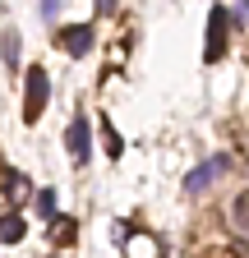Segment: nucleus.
<instances>
[{
    "label": "nucleus",
    "instance_id": "obj_5",
    "mask_svg": "<svg viewBox=\"0 0 249 258\" xmlns=\"http://www.w3.org/2000/svg\"><path fill=\"white\" fill-rule=\"evenodd\" d=\"M92 42H97V37H92V23H74V28H60V51H65V55H88L92 51Z\"/></svg>",
    "mask_w": 249,
    "mask_h": 258
},
{
    "label": "nucleus",
    "instance_id": "obj_8",
    "mask_svg": "<svg viewBox=\"0 0 249 258\" xmlns=\"http://www.w3.org/2000/svg\"><path fill=\"white\" fill-rule=\"evenodd\" d=\"M0 189L10 194V199H23V171H14V166H0Z\"/></svg>",
    "mask_w": 249,
    "mask_h": 258
},
{
    "label": "nucleus",
    "instance_id": "obj_10",
    "mask_svg": "<svg viewBox=\"0 0 249 258\" xmlns=\"http://www.w3.org/2000/svg\"><path fill=\"white\" fill-rule=\"evenodd\" d=\"M37 212H42V221L55 217V189H42V194H37Z\"/></svg>",
    "mask_w": 249,
    "mask_h": 258
},
{
    "label": "nucleus",
    "instance_id": "obj_15",
    "mask_svg": "<svg viewBox=\"0 0 249 258\" xmlns=\"http://www.w3.org/2000/svg\"><path fill=\"white\" fill-rule=\"evenodd\" d=\"M244 5H249V0H244Z\"/></svg>",
    "mask_w": 249,
    "mask_h": 258
},
{
    "label": "nucleus",
    "instance_id": "obj_9",
    "mask_svg": "<svg viewBox=\"0 0 249 258\" xmlns=\"http://www.w3.org/2000/svg\"><path fill=\"white\" fill-rule=\"evenodd\" d=\"M19 51H23V46H19V32L5 28V70H19Z\"/></svg>",
    "mask_w": 249,
    "mask_h": 258
},
{
    "label": "nucleus",
    "instance_id": "obj_2",
    "mask_svg": "<svg viewBox=\"0 0 249 258\" xmlns=\"http://www.w3.org/2000/svg\"><path fill=\"white\" fill-rule=\"evenodd\" d=\"M226 37H231V14L222 5H212V14H208V46H203V60L208 64H217V60L226 55Z\"/></svg>",
    "mask_w": 249,
    "mask_h": 258
},
{
    "label": "nucleus",
    "instance_id": "obj_6",
    "mask_svg": "<svg viewBox=\"0 0 249 258\" xmlns=\"http://www.w3.org/2000/svg\"><path fill=\"white\" fill-rule=\"evenodd\" d=\"M23 235H28V221L19 212H5V217H0V240H5V244H19Z\"/></svg>",
    "mask_w": 249,
    "mask_h": 258
},
{
    "label": "nucleus",
    "instance_id": "obj_13",
    "mask_svg": "<svg viewBox=\"0 0 249 258\" xmlns=\"http://www.w3.org/2000/svg\"><path fill=\"white\" fill-rule=\"evenodd\" d=\"M60 14V0H42V19H55Z\"/></svg>",
    "mask_w": 249,
    "mask_h": 258
},
{
    "label": "nucleus",
    "instance_id": "obj_3",
    "mask_svg": "<svg viewBox=\"0 0 249 258\" xmlns=\"http://www.w3.org/2000/svg\"><path fill=\"white\" fill-rule=\"evenodd\" d=\"M65 148H70V157L79 161V166L92 157V124H88V115H83V111H79V115L70 120V129H65Z\"/></svg>",
    "mask_w": 249,
    "mask_h": 258
},
{
    "label": "nucleus",
    "instance_id": "obj_1",
    "mask_svg": "<svg viewBox=\"0 0 249 258\" xmlns=\"http://www.w3.org/2000/svg\"><path fill=\"white\" fill-rule=\"evenodd\" d=\"M46 97H51V79H46V70L37 64V70H28V88H23V120H28V124L42 120Z\"/></svg>",
    "mask_w": 249,
    "mask_h": 258
},
{
    "label": "nucleus",
    "instance_id": "obj_4",
    "mask_svg": "<svg viewBox=\"0 0 249 258\" xmlns=\"http://www.w3.org/2000/svg\"><path fill=\"white\" fill-rule=\"evenodd\" d=\"M226 171H231V157H208L203 166H194V171H190L184 189H190V194H203V189H208V184H212L217 175H226Z\"/></svg>",
    "mask_w": 249,
    "mask_h": 258
},
{
    "label": "nucleus",
    "instance_id": "obj_11",
    "mask_svg": "<svg viewBox=\"0 0 249 258\" xmlns=\"http://www.w3.org/2000/svg\"><path fill=\"white\" fill-rule=\"evenodd\" d=\"M106 152H111V157H120V152H125V139L115 134V124H106Z\"/></svg>",
    "mask_w": 249,
    "mask_h": 258
},
{
    "label": "nucleus",
    "instance_id": "obj_14",
    "mask_svg": "<svg viewBox=\"0 0 249 258\" xmlns=\"http://www.w3.org/2000/svg\"><path fill=\"white\" fill-rule=\"evenodd\" d=\"M97 14L106 19V14H115V0H97Z\"/></svg>",
    "mask_w": 249,
    "mask_h": 258
},
{
    "label": "nucleus",
    "instance_id": "obj_12",
    "mask_svg": "<svg viewBox=\"0 0 249 258\" xmlns=\"http://www.w3.org/2000/svg\"><path fill=\"white\" fill-rule=\"evenodd\" d=\"M235 221L249 231V194H240V199H235Z\"/></svg>",
    "mask_w": 249,
    "mask_h": 258
},
{
    "label": "nucleus",
    "instance_id": "obj_7",
    "mask_svg": "<svg viewBox=\"0 0 249 258\" xmlns=\"http://www.w3.org/2000/svg\"><path fill=\"white\" fill-rule=\"evenodd\" d=\"M51 240H55V244H70V240H79V226H74L70 217H60V212H55V217H51Z\"/></svg>",
    "mask_w": 249,
    "mask_h": 258
}]
</instances>
